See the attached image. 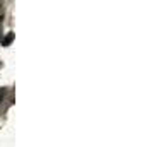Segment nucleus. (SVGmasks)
Instances as JSON below:
<instances>
[{
  "label": "nucleus",
  "instance_id": "nucleus-1",
  "mask_svg": "<svg viewBox=\"0 0 152 147\" xmlns=\"http://www.w3.org/2000/svg\"><path fill=\"white\" fill-rule=\"evenodd\" d=\"M12 39H14V33H9L7 36L2 39V46H9V45L12 43Z\"/></svg>",
  "mask_w": 152,
  "mask_h": 147
},
{
  "label": "nucleus",
  "instance_id": "nucleus-2",
  "mask_svg": "<svg viewBox=\"0 0 152 147\" xmlns=\"http://www.w3.org/2000/svg\"><path fill=\"white\" fill-rule=\"evenodd\" d=\"M5 92H7V89H5V87H0V103H2V98L5 96Z\"/></svg>",
  "mask_w": 152,
  "mask_h": 147
},
{
  "label": "nucleus",
  "instance_id": "nucleus-3",
  "mask_svg": "<svg viewBox=\"0 0 152 147\" xmlns=\"http://www.w3.org/2000/svg\"><path fill=\"white\" fill-rule=\"evenodd\" d=\"M2 5H3V2H2V0H0V7H2Z\"/></svg>",
  "mask_w": 152,
  "mask_h": 147
},
{
  "label": "nucleus",
  "instance_id": "nucleus-4",
  "mask_svg": "<svg viewBox=\"0 0 152 147\" xmlns=\"http://www.w3.org/2000/svg\"><path fill=\"white\" fill-rule=\"evenodd\" d=\"M0 33H2V22H0Z\"/></svg>",
  "mask_w": 152,
  "mask_h": 147
}]
</instances>
